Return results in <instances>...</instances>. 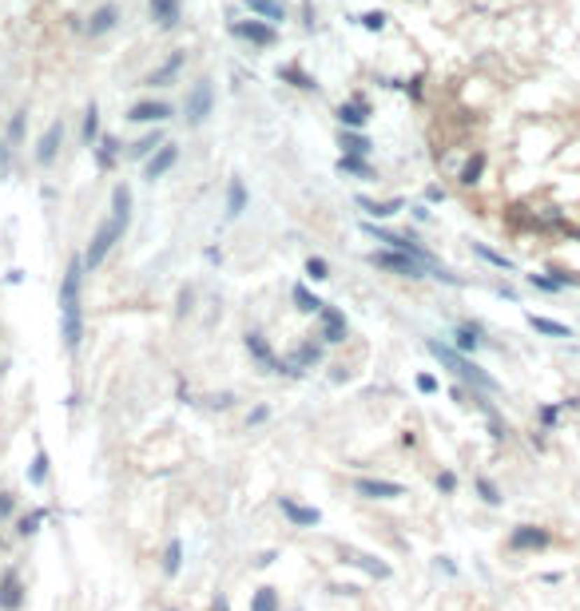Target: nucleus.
<instances>
[{
	"label": "nucleus",
	"instance_id": "30",
	"mask_svg": "<svg viewBox=\"0 0 580 611\" xmlns=\"http://www.w3.org/2000/svg\"><path fill=\"white\" fill-rule=\"evenodd\" d=\"M92 151H96L99 171H108L111 163H115V155H120V147H115V139H111V135H99V143L92 147Z\"/></svg>",
	"mask_w": 580,
	"mask_h": 611
},
{
	"label": "nucleus",
	"instance_id": "13",
	"mask_svg": "<svg viewBox=\"0 0 580 611\" xmlns=\"http://www.w3.org/2000/svg\"><path fill=\"white\" fill-rule=\"evenodd\" d=\"M115 24H120V4H99L96 13L87 16V36H108Z\"/></svg>",
	"mask_w": 580,
	"mask_h": 611
},
{
	"label": "nucleus",
	"instance_id": "34",
	"mask_svg": "<svg viewBox=\"0 0 580 611\" xmlns=\"http://www.w3.org/2000/svg\"><path fill=\"white\" fill-rule=\"evenodd\" d=\"M338 120H342V127L354 131V127H362V123L370 120V111L362 108V103H342V108H338Z\"/></svg>",
	"mask_w": 580,
	"mask_h": 611
},
{
	"label": "nucleus",
	"instance_id": "24",
	"mask_svg": "<svg viewBox=\"0 0 580 611\" xmlns=\"http://www.w3.org/2000/svg\"><path fill=\"white\" fill-rule=\"evenodd\" d=\"M290 298H295V306L302 310V314H314V318H318V314H322V306H326V302L318 298V294H310L306 286H302V282H298L295 290H290Z\"/></svg>",
	"mask_w": 580,
	"mask_h": 611
},
{
	"label": "nucleus",
	"instance_id": "21",
	"mask_svg": "<svg viewBox=\"0 0 580 611\" xmlns=\"http://www.w3.org/2000/svg\"><path fill=\"white\" fill-rule=\"evenodd\" d=\"M346 563H354V568H362V572H370L374 580H390V563H382V560H374V556H362V552H350L346 556Z\"/></svg>",
	"mask_w": 580,
	"mask_h": 611
},
{
	"label": "nucleus",
	"instance_id": "26",
	"mask_svg": "<svg viewBox=\"0 0 580 611\" xmlns=\"http://www.w3.org/2000/svg\"><path fill=\"white\" fill-rule=\"evenodd\" d=\"M481 175H485V151H473L469 159H465V167H461V183L477 187V183H481Z\"/></svg>",
	"mask_w": 580,
	"mask_h": 611
},
{
	"label": "nucleus",
	"instance_id": "25",
	"mask_svg": "<svg viewBox=\"0 0 580 611\" xmlns=\"http://www.w3.org/2000/svg\"><path fill=\"white\" fill-rule=\"evenodd\" d=\"M358 207L370 215V219H390L397 210L406 207V199H390V203H370V199H358Z\"/></svg>",
	"mask_w": 580,
	"mask_h": 611
},
{
	"label": "nucleus",
	"instance_id": "22",
	"mask_svg": "<svg viewBox=\"0 0 580 611\" xmlns=\"http://www.w3.org/2000/svg\"><path fill=\"white\" fill-rule=\"evenodd\" d=\"M250 611H283L278 587H259V591H250Z\"/></svg>",
	"mask_w": 580,
	"mask_h": 611
},
{
	"label": "nucleus",
	"instance_id": "19",
	"mask_svg": "<svg viewBox=\"0 0 580 611\" xmlns=\"http://www.w3.org/2000/svg\"><path fill=\"white\" fill-rule=\"evenodd\" d=\"M179 572H183V540L175 536V540H167V548H163V575L175 580Z\"/></svg>",
	"mask_w": 580,
	"mask_h": 611
},
{
	"label": "nucleus",
	"instance_id": "47",
	"mask_svg": "<svg viewBox=\"0 0 580 611\" xmlns=\"http://www.w3.org/2000/svg\"><path fill=\"white\" fill-rule=\"evenodd\" d=\"M8 171H13V155H8V147L0 139V179H8Z\"/></svg>",
	"mask_w": 580,
	"mask_h": 611
},
{
	"label": "nucleus",
	"instance_id": "3",
	"mask_svg": "<svg viewBox=\"0 0 580 611\" xmlns=\"http://www.w3.org/2000/svg\"><path fill=\"white\" fill-rule=\"evenodd\" d=\"M425 350H430V354L437 357V361H441V366L449 369V373H457V378H461V381H469L473 389H489V393L497 389V381L489 378V373H485V369L477 366V361H469V357H465V354H457L453 345H445V342H433V338H430V342H425Z\"/></svg>",
	"mask_w": 580,
	"mask_h": 611
},
{
	"label": "nucleus",
	"instance_id": "7",
	"mask_svg": "<svg viewBox=\"0 0 580 611\" xmlns=\"http://www.w3.org/2000/svg\"><path fill=\"white\" fill-rule=\"evenodd\" d=\"M28 599V587H24V575L16 568H4L0 575V611H20Z\"/></svg>",
	"mask_w": 580,
	"mask_h": 611
},
{
	"label": "nucleus",
	"instance_id": "28",
	"mask_svg": "<svg viewBox=\"0 0 580 611\" xmlns=\"http://www.w3.org/2000/svg\"><path fill=\"white\" fill-rule=\"evenodd\" d=\"M163 143H167V139H163V131H148L136 147H132V159H151V155H155Z\"/></svg>",
	"mask_w": 580,
	"mask_h": 611
},
{
	"label": "nucleus",
	"instance_id": "23",
	"mask_svg": "<svg viewBox=\"0 0 580 611\" xmlns=\"http://www.w3.org/2000/svg\"><path fill=\"white\" fill-rule=\"evenodd\" d=\"M44 520H48V508H32L28 516H20V520H16V536H20V540L36 536L40 528H44Z\"/></svg>",
	"mask_w": 580,
	"mask_h": 611
},
{
	"label": "nucleus",
	"instance_id": "9",
	"mask_svg": "<svg viewBox=\"0 0 580 611\" xmlns=\"http://www.w3.org/2000/svg\"><path fill=\"white\" fill-rule=\"evenodd\" d=\"M231 32H235L239 40H250L255 48H274V44H278V32H274V24H267V20H235Z\"/></svg>",
	"mask_w": 580,
	"mask_h": 611
},
{
	"label": "nucleus",
	"instance_id": "49",
	"mask_svg": "<svg viewBox=\"0 0 580 611\" xmlns=\"http://www.w3.org/2000/svg\"><path fill=\"white\" fill-rule=\"evenodd\" d=\"M231 401H235V393H215V397H211V405H215V409H227Z\"/></svg>",
	"mask_w": 580,
	"mask_h": 611
},
{
	"label": "nucleus",
	"instance_id": "33",
	"mask_svg": "<svg viewBox=\"0 0 580 611\" xmlns=\"http://www.w3.org/2000/svg\"><path fill=\"white\" fill-rule=\"evenodd\" d=\"M183 60H187L183 52H175V56H171L167 64H163L160 72H151V76H148V84H151V87H155V84H171V80H175V72L183 68Z\"/></svg>",
	"mask_w": 580,
	"mask_h": 611
},
{
	"label": "nucleus",
	"instance_id": "38",
	"mask_svg": "<svg viewBox=\"0 0 580 611\" xmlns=\"http://www.w3.org/2000/svg\"><path fill=\"white\" fill-rule=\"evenodd\" d=\"M278 76H283V80H290L295 87H302V92H314V87H318V84H314V80H310L306 72H302V68H295V64H286V68H278Z\"/></svg>",
	"mask_w": 580,
	"mask_h": 611
},
{
	"label": "nucleus",
	"instance_id": "5",
	"mask_svg": "<svg viewBox=\"0 0 580 611\" xmlns=\"http://www.w3.org/2000/svg\"><path fill=\"white\" fill-rule=\"evenodd\" d=\"M211 111H215V84L203 76V80H195L191 92H187V123L199 127V123H207Z\"/></svg>",
	"mask_w": 580,
	"mask_h": 611
},
{
	"label": "nucleus",
	"instance_id": "35",
	"mask_svg": "<svg viewBox=\"0 0 580 611\" xmlns=\"http://www.w3.org/2000/svg\"><path fill=\"white\" fill-rule=\"evenodd\" d=\"M532 330L537 333H549V338H572V330L568 326H560V322H553V318H541V314H532Z\"/></svg>",
	"mask_w": 580,
	"mask_h": 611
},
{
	"label": "nucleus",
	"instance_id": "32",
	"mask_svg": "<svg viewBox=\"0 0 580 611\" xmlns=\"http://www.w3.org/2000/svg\"><path fill=\"white\" fill-rule=\"evenodd\" d=\"M48 468H52L48 452H44V449H36V457H32V468H28V484H32V489H40V484L48 480Z\"/></svg>",
	"mask_w": 580,
	"mask_h": 611
},
{
	"label": "nucleus",
	"instance_id": "17",
	"mask_svg": "<svg viewBox=\"0 0 580 611\" xmlns=\"http://www.w3.org/2000/svg\"><path fill=\"white\" fill-rule=\"evenodd\" d=\"M549 540H553V536H549V532H544V528L521 524L517 532H513V540H509V544H513V548H521V552H525V548H544V544H549Z\"/></svg>",
	"mask_w": 580,
	"mask_h": 611
},
{
	"label": "nucleus",
	"instance_id": "15",
	"mask_svg": "<svg viewBox=\"0 0 580 611\" xmlns=\"http://www.w3.org/2000/svg\"><path fill=\"white\" fill-rule=\"evenodd\" d=\"M183 16V0H151V20L160 28H175Z\"/></svg>",
	"mask_w": 580,
	"mask_h": 611
},
{
	"label": "nucleus",
	"instance_id": "37",
	"mask_svg": "<svg viewBox=\"0 0 580 611\" xmlns=\"http://www.w3.org/2000/svg\"><path fill=\"white\" fill-rule=\"evenodd\" d=\"M342 147H346V155H358V159H366V155H370V139H366V135H358V131H346L342 135Z\"/></svg>",
	"mask_w": 580,
	"mask_h": 611
},
{
	"label": "nucleus",
	"instance_id": "8",
	"mask_svg": "<svg viewBox=\"0 0 580 611\" xmlns=\"http://www.w3.org/2000/svg\"><path fill=\"white\" fill-rule=\"evenodd\" d=\"M278 512L286 516V524L290 528H318L322 524V512L314 504H302L295 496H278Z\"/></svg>",
	"mask_w": 580,
	"mask_h": 611
},
{
	"label": "nucleus",
	"instance_id": "4",
	"mask_svg": "<svg viewBox=\"0 0 580 611\" xmlns=\"http://www.w3.org/2000/svg\"><path fill=\"white\" fill-rule=\"evenodd\" d=\"M370 262L378 270H390V274H397V278H425V262H418V258H409L402 254V250H374Z\"/></svg>",
	"mask_w": 580,
	"mask_h": 611
},
{
	"label": "nucleus",
	"instance_id": "31",
	"mask_svg": "<svg viewBox=\"0 0 580 611\" xmlns=\"http://www.w3.org/2000/svg\"><path fill=\"white\" fill-rule=\"evenodd\" d=\"M322 361V345H314V342H306V345H298L295 350V369L302 373V369H314Z\"/></svg>",
	"mask_w": 580,
	"mask_h": 611
},
{
	"label": "nucleus",
	"instance_id": "18",
	"mask_svg": "<svg viewBox=\"0 0 580 611\" xmlns=\"http://www.w3.org/2000/svg\"><path fill=\"white\" fill-rule=\"evenodd\" d=\"M247 210V183L243 179H231L227 183V219H239Z\"/></svg>",
	"mask_w": 580,
	"mask_h": 611
},
{
	"label": "nucleus",
	"instance_id": "42",
	"mask_svg": "<svg viewBox=\"0 0 580 611\" xmlns=\"http://www.w3.org/2000/svg\"><path fill=\"white\" fill-rule=\"evenodd\" d=\"M24 115L28 111H16L13 115V123H8V143H20L24 139Z\"/></svg>",
	"mask_w": 580,
	"mask_h": 611
},
{
	"label": "nucleus",
	"instance_id": "41",
	"mask_svg": "<svg viewBox=\"0 0 580 611\" xmlns=\"http://www.w3.org/2000/svg\"><path fill=\"white\" fill-rule=\"evenodd\" d=\"M477 492H481V501L485 504H501V492H497V484H493V480H477Z\"/></svg>",
	"mask_w": 580,
	"mask_h": 611
},
{
	"label": "nucleus",
	"instance_id": "10",
	"mask_svg": "<svg viewBox=\"0 0 580 611\" xmlns=\"http://www.w3.org/2000/svg\"><path fill=\"white\" fill-rule=\"evenodd\" d=\"M346 314L338 310V306H322V314H318V333H322V342H330V345H338V342H346Z\"/></svg>",
	"mask_w": 580,
	"mask_h": 611
},
{
	"label": "nucleus",
	"instance_id": "46",
	"mask_svg": "<svg viewBox=\"0 0 580 611\" xmlns=\"http://www.w3.org/2000/svg\"><path fill=\"white\" fill-rule=\"evenodd\" d=\"M437 489H441L445 496H453V492H457V477L449 473V468H445V473H437Z\"/></svg>",
	"mask_w": 580,
	"mask_h": 611
},
{
	"label": "nucleus",
	"instance_id": "20",
	"mask_svg": "<svg viewBox=\"0 0 580 611\" xmlns=\"http://www.w3.org/2000/svg\"><path fill=\"white\" fill-rule=\"evenodd\" d=\"M247 13H250V16H262L267 24H278V20H286V8L278 4V0H247Z\"/></svg>",
	"mask_w": 580,
	"mask_h": 611
},
{
	"label": "nucleus",
	"instance_id": "1",
	"mask_svg": "<svg viewBox=\"0 0 580 611\" xmlns=\"http://www.w3.org/2000/svg\"><path fill=\"white\" fill-rule=\"evenodd\" d=\"M84 254H76L60 274V338L68 345V354H76L84 345Z\"/></svg>",
	"mask_w": 580,
	"mask_h": 611
},
{
	"label": "nucleus",
	"instance_id": "51",
	"mask_svg": "<svg viewBox=\"0 0 580 611\" xmlns=\"http://www.w3.org/2000/svg\"><path fill=\"white\" fill-rule=\"evenodd\" d=\"M171 611H175V608H171Z\"/></svg>",
	"mask_w": 580,
	"mask_h": 611
},
{
	"label": "nucleus",
	"instance_id": "12",
	"mask_svg": "<svg viewBox=\"0 0 580 611\" xmlns=\"http://www.w3.org/2000/svg\"><path fill=\"white\" fill-rule=\"evenodd\" d=\"M175 163H179V147H175V143H163L160 151H155L148 163H143V175H148L151 183H155V179H163V175L171 171Z\"/></svg>",
	"mask_w": 580,
	"mask_h": 611
},
{
	"label": "nucleus",
	"instance_id": "44",
	"mask_svg": "<svg viewBox=\"0 0 580 611\" xmlns=\"http://www.w3.org/2000/svg\"><path fill=\"white\" fill-rule=\"evenodd\" d=\"M362 28L382 32V28H386V13H378V8H374V13H362Z\"/></svg>",
	"mask_w": 580,
	"mask_h": 611
},
{
	"label": "nucleus",
	"instance_id": "29",
	"mask_svg": "<svg viewBox=\"0 0 580 611\" xmlns=\"http://www.w3.org/2000/svg\"><path fill=\"white\" fill-rule=\"evenodd\" d=\"M80 139H84V147L99 143V108L96 103H87V111H84V131H80Z\"/></svg>",
	"mask_w": 580,
	"mask_h": 611
},
{
	"label": "nucleus",
	"instance_id": "27",
	"mask_svg": "<svg viewBox=\"0 0 580 611\" xmlns=\"http://www.w3.org/2000/svg\"><path fill=\"white\" fill-rule=\"evenodd\" d=\"M477 345H481L477 326H457V330H453V350H457V354H473Z\"/></svg>",
	"mask_w": 580,
	"mask_h": 611
},
{
	"label": "nucleus",
	"instance_id": "50",
	"mask_svg": "<svg viewBox=\"0 0 580 611\" xmlns=\"http://www.w3.org/2000/svg\"><path fill=\"white\" fill-rule=\"evenodd\" d=\"M211 611H231V603H227V596H219V599H215V608H211Z\"/></svg>",
	"mask_w": 580,
	"mask_h": 611
},
{
	"label": "nucleus",
	"instance_id": "45",
	"mask_svg": "<svg viewBox=\"0 0 580 611\" xmlns=\"http://www.w3.org/2000/svg\"><path fill=\"white\" fill-rule=\"evenodd\" d=\"M267 421H271V405H255L247 413V425H267Z\"/></svg>",
	"mask_w": 580,
	"mask_h": 611
},
{
	"label": "nucleus",
	"instance_id": "48",
	"mask_svg": "<svg viewBox=\"0 0 580 611\" xmlns=\"http://www.w3.org/2000/svg\"><path fill=\"white\" fill-rule=\"evenodd\" d=\"M418 389L421 393H437V378H433V373H418Z\"/></svg>",
	"mask_w": 580,
	"mask_h": 611
},
{
	"label": "nucleus",
	"instance_id": "14",
	"mask_svg": "<svg viewBox=\"0 0 580 611\" xmlns=\"http://www.w3.org/2000/svg\"><path fill=\"white\" fill-rule=\"evenodd\" d=\"M167 115H171V103H163V99H143V103H136L127 111V120L136 123H163Z\"/></svg>",
	"mask_w": 580,
	"mask_h": 611
},
{
	"label": "nucleus",
	"instance_id": "2",
	"mask_svg": "<svg viewBox=\"0 0 580 611\" xmlns=\"http://www.w3.org/2000/svg\"><path fill=\"white\" fill-rule=\"evenodd\" d=\"M127 227H132V191L120 183L115 191H111V215L96 227V234H92V243H87V250H84V266L87 270L104 266V258H108L111 246L127 234Z\"/></svg>",
	"mask_w": 580,
	"mask_h": 611
},
{
	"label": "nucleus",
	"instance_id": "6",
	"mask_svg": "<svg viewBox=\"0 0 580 611\" xmlns=\"http://www.w3.org/2000/svg\"><path fill=\"white\" fill-rule=\"evenodd\" d=\"M354 492H358L362 501H397V496H406V484L382 480V477H358L354 480Z\"/></svg>",
	"mask_w": 580,
	"mask_h": 611
},
{
	"label": "nucleus",
	"instance_id": "16",
	"mask_svg": "<svg viewBox=\"0 0 580 611\" xmlns=\"http://www.w3.org/2000/svg\"><path fill=\"white\" fill-rule=\"evenodd\" d=\"M247 354L255 357V361H259L262 369H274V361H278V357H274V350H271V342H267V338H262L259 330H250V333H247Z\"/></svg>",
	"mask_w": 580,
	"mask_h": 611
},
{
	"label": "nucleus",
	"instance_id": "36",
	"mask_svg": "<svg viewBox=\"0 0 580 611\" xmlns=\"http://www.w3.org/2000/svg\"><path fill=\"white\" fill-rule=\"evenodd\" d=\"M338 171H346V175H358V179H374L370 163H366V159H358V155H342V159H338Z\"/></svg>",
	"mask_w": 580,
	"mask_h": 611
},
{
	"label": "nucleus",
	"instance_id": "40",
	"mask_svg": "<svg viewBox=\"0 0 580 611\" xmlns=\"http://www.w3.org/2000/svg\"><path fill=\"white\" fill-rule=\"evenodd\" d=\"M473 250H477V254H481V258H489L493 266H501V270H513V262H509L505 254H497V250H489V246H481V243H477V246H473Z\"/></svg>",
	"mask_w": 580,
	"mask_h": 611
},
{
	"label": "nucleus",
	"instance_id": "43",
	"mask_svg": "<svg viewBox=\"0 0 580 611\" xmlns=\"http://www.w3.org/2000/svg\"><path fill=\"white\" fill-rule=\"evenodd\" d=\"M13 516H16V496L13 492H0V524L13 520Z\"/></svg>",
	"mask_w": 580,
	"mask_h": 611
},
{
	"label": "nucleus",
	"instance_id": "39",
	"mask_svg": "<svg viewBox=\"0 0 580 611\" xmlns=\"http://www.w3.org/2000/svg\"><path fill=\"white\" fill-rule=\"evenodd\" d=\"M306 278L310 282H326V278H330V262H326V258H318V254H310L306 258Z\"/></svg>",
	"mask_w": 580,
	"mask_h": 611
},
{
	"label": "nucleus",
	"instance_id": "11",
	"mask_svg": "<svg viewBox=\"0 0 580 611\" xmlns=\"http://www.w3.org/2000/svg\"><path fill=\"white\" fill-rule=\"evenodd\" d=\"M60 143H64V120H52L48 127H44V135H40V143H36V163L40 167H52V163H56Z\"/></svg>",
	"mask_w": 580,
	"mask_h": 611
}]
</instances>
